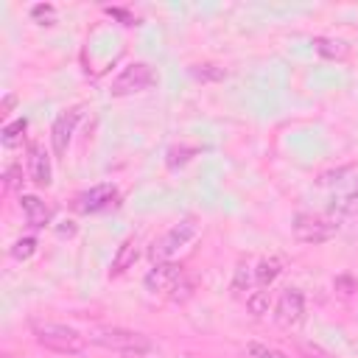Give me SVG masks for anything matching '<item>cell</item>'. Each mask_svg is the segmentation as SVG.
Here are the masks:
<instances>
[{
    "label": "cell",
    "mask_w": 358,
    "mask_h": 358,
    "mask_svg": "<svg viewBox=\"0 0 358 358\" xmlns=\"http://www.w3.org/2000/svg\"><path fill=\"white\" fill-rule=\"evenodd\" d=\"M274 316L282 327H299L305 319V294L299 288H285L277 299Z\"/></svg>",
    "instance_id": "obj_6"
},
{
    "label": "cell",
    "mask_w": 358,
    "mask_h": 358,
    "mask_svg": "<svg viewBox=\"0 0 358 358\" xmlns=\"http://www.w3.org/2000/svg\"><path fill=\"white\" fill-rule=\"evenodd\" d=\"M196 232H199V227H196L193 218H182V221H176L168 232H162V235L151 243V249H148L151 260H154V263H162V260L173 257V255H176V252H179Z\"/></svg>",
    "instance_id": "obj_3"
},
{
    "label": "cell",
    "mask_w": 358,
    "mask_h": 358,
    "mask_svg": "<svg viewBox=\"0 0 358 358\" xmlns=\"http://www.w3.org/2000/svg\"><path fill=\"white\" fill-rule=\"evenodd\" d=\"M31 14H34L36 20H48V25H50V20H53V6H34Z\"/></svg>",
    "instance_id": "obj_25"
},
{
    "label": "cell",
    "mask_w": 358,
    "mask_h": 358,
    "mask_svg": "<svg viewBox=\"0 0 358 358\" xmlns=\"http://www.w3.org/2000/svg\"><path fill=\"white\" fill-rule=\"evenodd\" d=\"M8 252H11L14 260H28V257L36 252V241H34V238H17Z\"/></svg>",
    "instance_id": "obj_16"
},
{
    "label": "cell",
    "mask_w": 358,
    "mask_h": 358,
    "mask_svg": "<svg viewBox=\"0 0 358 358\" xmlns=\"http://www.w3.org/2000/svg\"><path fill=\"white\" fill-rule=\"evenodd\" d=\"M299 352H302V358H336L333 352H327L324 347L310 344V341H302V344H299Z\"/></svg>",
    "instance_id": "obj_23"
},
{
    "label": "cell",
    "mask_w": 358,
    "mask_h": 358,
    "mask_svg": "<svg viewBox=\"0 0 358 358\" xmlns=\"http://www.w3.org/2000/svg\"><path fill=\"white\" fill-rule=\"evenodd\" d=\"M313 50L327 56V59H347V42L341 39H327V36H313Z\"/></svg>",
    "instance_id": "obj_14"
},
{
    "label": "cell",
    "mask_w": 358,
    "mask_h": 358,
    "mask_svg": "<svg viewBox=\"0 0 358 358\" xmlns=\"http://www.w3.org/2000/svg\"><path fill=\"white\" fill-rule=\"evenodd\" d=\"M78 117H81V106H73V109H67L64 115L56 117V123H53V129H50V143H53L56 157L67 154V145H70V140H73V131H76Z\"/></svg>",
    "instance_id": "obj_8"
},
{
    "label": "cell",
    "mask_w": 358,
    "mask_h": 358,
    "mask_svg": "<svg viewBox=\"0 0 358 358\" xmlns=\"http://www.w3.org/2000/svg\"><path fill=\"white\" fill-rule=\"evenodd\" d=\"M280 271H282V260H280V257H266V260H260L257 268H255V282H257L260 288H263V285H271Z\"/></svg>",
    "instance_id": "obj_13"
},
{
    "label": "cell",
    "mask_w": 358,
    "mask_h": 358,
    "mask_svg": "<svg viewBox=\"0 0 358 358\" xmlns=\"http://www.w3.org/2000/svg\"><path fill=\"white\" fill-rule=\"evenodd\" d=\"M25 126H28V120H25V117H17L14 123H8V126L3 129V143H6V145H14V143L22 137Z\"/></svg>",
    "instance_id": "obj_19"
},
{
    "label": "cell",
    "mask_w": 358,
    "mask_h": 358,
    "mask_svg": "<svg viewBox=\"0 0 358 358\" xmlns=\"http://www.w3.org/2000/svg\"><path fill=\"white\" fill-rule=\"evenodd\" d=\"M246 308H249L255 316L268 313V294H266V291H255V294H249V296H246Z\"/></svg>",
    "instance_id": "obj_18"
},
{
    "label": "cell",
    "mask_w": 358,
    "mask_h": 358,
    "mask_svg": "<svg viewBox=\"0 0 358 358\" xmlns=\"http://www.w3.org/2000/svg\"><path fill=\"white\" fill-rule=\"evenodd\" d=\"M196 151H199V148H171V151H168V165H171V168L185 165Z\"/></svg>",
    "instance_id": "obj_22"
},
{
    "label": "cell",
    "mask_w": 358,
    "mask_h": 358,
    "mask_svg": "<svg viewBox=\"0 0 358 358\" xmlns=\"http://www.w3.org/2000/svg\"><path fill=\"white\" fill-rule=\"evenodd\" d=\"M246 352H249V358H288L285 352H280V350H274L268 344H260V341H249Z\"/></svg>",
    "instance_id": "obj_17"
},
{
    "label": "cell",
    "mask_w": 358,
    "mask_h": 358,
    "mask_svg": "<svg viewBox=\"0 0 358 358\" xmlns=\"http://www.w3.org/2000/svg\"><path fill=\"white\" fill-rule=\"evenodd\" d=\"M3 179H6V190H14V187L20 185V168H17V165H8Z\"/></svg>",
    "instance_id": "obj_24"
},
{
    "label": "cell",
    "mask_w": 358,
    "mask_h": 358,
    "mask_svg": "<svg viewBox=\"0 0 358 358\" xmlns=\"http://www.w3.org/2000/svg\"><path fill=\"white\" fill-rule=\"evenodd\" d=\"M92 341L103 350H112V352H120V355H148L154 352V341L137 330H126V327H101L92 333Z\"/></svg>",
    "instance_id": "obj_1"
},
{
    "label": "cell",
    "mask_w": 358,
    "mask_h": 358,
    "mask_svg": "<svg viewBox=\"0 0 358 358\" xmlns=\"http://www.w3.org/2000/svg\"><path fill=\"white\" fill-rule=\"evenodd\" d=\"M252 280H255V268H252L249 263H241L238 271H235V282H232V288H235V291H243V288L252 285Z\"/></svg>",
    "instance_id": "obj_20"
},
{
    "label": "cell",
    "mask_w": 358,
    "mask_h": 358,
    "mask_svg": "<svg viewBox=\"0 0 358 358\" xmlns=\"http://www.w3.org/2000/svg\"><path fill=\"white\" fill-rule=\"evenodd\" d=\"M157 84V73L151 70V64L145 62H131L129 67H123L115 81H112V95H131V92H143L148 87Z\"/></svg>",
    "instance_id": "obj_5"
},
{
    "label": "cell",
    "mask_w": 358,
    "mask_h": 358,
    "mask_svg": "<svg viewBox=\"0 0 358 358\" xmlns=\"http://www.w3.org/2000/svg\"><path fill=\"white\" fill-rule=\"evenodd\" d=\"M14 103H17V98H14V95H6V98H3V109H0V112H3V115H8Z\"/></svg>",
    "instance_id": "obj_26"
},
{
    "label": "cell",
    "mask_w": 358,
    "mask_h": 358,
    "mask_svg": "<svg viewBox=\"0 0 358 358\" xmlns=\"http://www.w3.org/2000/svg\"><path fill=\"white\" fill-rule=\"evenodd\" d=\"M190 76L199 78V81H221V78H227V70L221 64H210L207 62V64H193Z\"/></svg>",
    "instance_id": "obj_15"
},
{
    "label": "cell",
    "mask_w": 358,
    "mask_h": 358,
    "mask_svg": "<svg viewBox=\"0 0 358 358\" xmlns=\"http://www.w3.org/2000/svg\"><path fill=\"white\" fill-rule=\"evenodd\" d=\"M291 232L302 243H324L338 232V221L327 215H313V213H299L294 215Z\"/></svg>",
    "instance_id": "obj_4"
},
{
    "label": "cell",
    "mask_w": 358,
    "mask_h": 358,
    "mask_svg": "<svg viewBox=\"0 0 358 358\" xmlns=\"http://www.w3.org/2000/svg\"><path fill=\"white\" fill-rule=\"evenodd\" d=\"M137 255H140V249H137V238H126L120 246H117V252H115V257H112V266H109V274L112 277H117V274H123V271H129L131 266H134V260H137Z\"/></svg>",
    "instance_id": "obj_11"
},
{
    "label": "cell",
    "mask_w": 358,
    "mask_h": 358,
    "mask_svg": "<svg viewBox=\"0 0 358 358\" xmlns=\"http://www.w3.org/2000/svg\"><path fill=\"white\" fill-rule=\"evenodd\" d=\"M336 213H338V215H358V190H352V193H347L344 199H338Z\"/></svg>",
    "instance_id": "obj_21"
},
{
    "label": "cell",
    "mask_w": 358,
    "mask_h": 358,
    "mask_svg": "<svg viewBox=\"0 0 358 358\" xmlns=\"http://www.w3.org/2000/svg\"><path fill=\"white\" fill-rule=\"evenodd\" d=\"M117 190L112 185H95L90 187L87 193L78 196V210L81 213H98V210H106L112 201H115Z\"/></svg>",
    "instance_id": "obj_9"
},
{
    "label": "cell",
    "mask_w": 358,
    "mask_h": 358,
    "mask_svg": "<svg viewBox=\"0 0 358 358\" xmlns=\"http://www.w3.org/2000/svg\"><path fill=\"white\" fill-rule=\"evenodd\" d=\"M20 207L31 227H45L50 221V207L36 196H20Z\"/></svg>",
    "instance_id": "obj_12"
},
{
    "label": "cell",
    "mask_w": 358,
    "mask_h": 358,
    "mask_svg": "<svg viewBox=\"0 0 358 358\" xmlns=\"http://www.w3.org/2000/svg\"><path fill=\"white\" fill-rule=\"evenodd\" d=\"M182 277H185L182 266H176L171 260H162V263H154V268L145 274V288L151 294H171Z\"/></svg>",
    "instance_id": "obj_7"
},
{
    "label": "cell",
    "mask_w": 358,
    "mask_h": 358,
    "mask_svg": "<svg viewBox=\"0 0 358 358\" xmlns=\"http://www.w3.org/2000/svg\"><path fill=\"white\" fill-rule=\"evenodd\" d=\"M28 173L39 187L50 185V157H48V151L42 145H31V151H28Z\"/></svg>",
    "instance_id": "obj_10"
},
{
    "label": "cell",
    "mask_w": 358,
    "mask_h": 358,
    "mask_svg": "<svg viewBox=\"0 0 358 358\" xmlns=\"http://www.w3.org/2000/svg\"><path fill=\"white\" fill-rule=\"evenodd\" d=\"M34 336H36V341L45 350H53L59 355H78L87 347V338L78 330H73L67 324H56V322H39V324H34Z\"/></svg>",
    "instance_id": "obj_2"
}]
</instances>
